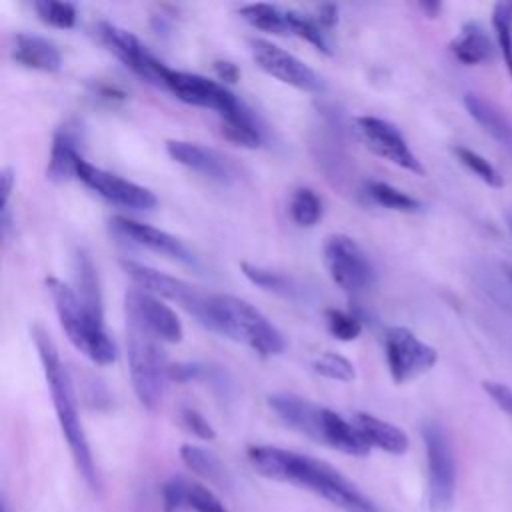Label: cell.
I'll list each match as a JSON object with an SVG mask.
<instances>
[{
  "instance_id": "3957f363",
  "label": "cell",
  "mask_w": 512,
  "mask_h": 512,
  "mask_svg": "<svg viewBox=\"0 0 512 512\" xmlns=\"http://www.w3.org/2000/svg\"><path fill=\"white\" fill-rule=\"evenodd\" d=\"M202 324L262 356L282 354L286 346L280 330L258 308L232 294H210Z\"/></svg>"
},
{
  "instance_id": "7402d4cb",
  "label": "cell",
  "mask_w": 512,
  "mask_h": 512,
  "mask_svg": "<svg viewBox=\"0 0 512 512\" xmlns=\"http://www.w3.org/2000/svg\"><path fill=\"white\" fill-rule=\"evenodd\" d=\"M464 106L468 114L512 156V120L480 94L468 92L464 96Z\"/></svg>"
},
{
  "instance_id": "f6af8a7d",
  "label": "cell",
  "mask_w": 512,
  "mask_h": 512,
  "mask_svg": "<svg viewBox=\"0 0 512 512\" xmlns=\"http://www.w3.org/2000/svg\"><path fill=\"white\" fill-rule=\"evenodd\" d=\"M506 222H508V228H510V232H512V212L506 214Z\"/></svg>"
},
{
  "instance_id": "5b68a950",
  "label": "cell",
  "mask_w": 512,
  "mask_h": 512,
  "mask_svg": "<svg viewBox=\"0 0 512 512\" xmlns=\"http://www.w3.org/2000/svg\"><path fill=\"white\" fill-rule=\"evenodd\" d=\"M126 356L134 394L146 410H156L170 380V364L160 348V340L128 326Z\"/></svg>"
},
{
  "instance_id": "8d00e7d4",
  "label": "cell",
  "mask_w": 512,
  "mask_h": 512,
  "mask_svg": "<svg viewBox=\"0 0 512 512\" xmlns=\"http://www.w3.org/2000/svg\"><path fill=\"white\" fill-rule=\"evenodd\" d=\"M186 508L192 512H228L222 500L208 486L194 480L186 482Z\"/></svg>"
},
{
  "instance_id": "ffe728a7",
  "label": "cell",
  "mask_w": 512,
  "mask_h": 512,
  "mask_svg": "<svg viewBox=\"0 0 512 512\" xmlns=\"http://www.w3.org/2000/svg\"><path fill=\"white\" fill-rule=\"evenodd\" d=\"M12 58L20 66L40 72H56L62 66V54L52 40L26 32L14 36Z\"/></svg>"
},
{
  "instance_id": "8fae6325",
  "label": "cell",
  "mask_w": 512,
  "mask_h": 512,
  "mask_svg": "<svg viewBox=\"0 0 512 512\" xmlns=\"http://www.w3.org/2000/svg\"><path fill=\"white\" fill-rule=\"evenodd\" d=\"M162 88L170 90L178 100L192 106L210 108L218 112V116L234 110L240 104V100L224 84L200 74L172 70L168 66L162 74Z\"/></svg>"
},
{
  "instance_id": "ab89813d",
  "label": "cell",
  "mask_w": 512,
  "mask_h": 512,
  "mask_svg": "<svg viewBox=\"0 0 512 512\" xmlns=\"http://www.w3.org/2000/svg\"><path fill=\"white\" fill-rule=\"evenodd\" d=\"M208 366H202L198 362H178L170 366V380L176 382H192L208 376Z\"/></svg>"
},
{
  "instance_id": "e575fe53",
  "label": "cell",
  "mask_w": 512,
  "mask_h": 512,
  "mask_svg": "<svg viewBox=\"0 0 512 512\" xmlns=\"http://www.w3.org/2000/svg\"><path fill=\"white\" fill-rule=\"evenodd\" d=\"M312 366H314L316 374H320L328 380H336V382L354 380V364L336 352L320 354Z\"/></svg>"
},
{
  "instance_id": "d4e9b609",
  "label": "cell",
  "mask_w": 512,
  "mask_h": 512,
  "mask_svg": "<svg viewBox=\"0 0 512 512\" xmlns=\"http://www.w3.org/2000/svg\"><path fill=\"white\" fill-rule=\"evenodd\" d=\"M74 290L84 304L86 312L104 322V308H102V292L96 268L90 260V256L84 250H78L74 254Z\"/></svg>"
},
{
  "instance_id": "ba28073f",
  "label": "cell",
  "mask_w": 512,
  "mask_h": 512,
  "mask_svg": "<svg viewBox=\"0 0 512 512\" xmlns=\"http://www.w3.org/2000/svg\"><path fill=\"white\" fill-rule=\"evenodd\" d=\"M124 312L130 328H136L160 342L174 344L184 336V328L176 312L146 290L130 288L124 294Z\"/></svg>"
},
{
  "instance_id": "7c38bea8",
  "label": "cell",
  "mask_w": 512,
  "mask_h": 512,
  "mask_svg": "<svg viewBox=\"0 0 512 512\" xmlns=\"http://www.w3.org/2000/svg\"><path fill=\"white\" fill-rule=\"evenodd\" d=\"M76 178L86 184L90 190H94L98 196L108 200L110 204H116L120 208L128 210H150L156 206V196L152 190L126 180L118 174H112L108 170H102L88 160H80Z\"/></svg>"
},
{
  "instance_id": "2e32d148",
  "label": "cell",
  "mask_w": 512,
  "mask_h": 512,
  "mask_svg": "<svg viewBox=\"0 0 512 512\" xmlns=\"http://www.w3.org/2000/svg\"><path fill=\"white\" fill-rule=\"evenodd\" d=\"M110 226L118 236L126 238L128 242H132L136 246L148 248L156 254L178 260L182 264H194L192 252L176 236H172L156 226H150V224H144V222H138V220H132L126 216L112 218Z\"/></svg>"
},
{
  "instance_id": "484cf974",
  "label": "cell",
  "mask_w": 512,
  "mask_h": 512,
  "mask_svg": "<svg viewBox=\"0 0 512 512\" xmlns=\"http://www.w3.org/2000/svg\"><path fill=\"white\" fill-rule=\"evenodd\" d=\"M220 120H222V132L230 142L244 148H256L262 144L264 130L260 126V120L242 100L234 110L222 114Z\"/></svg>"
},
{
  "instance_id": "836d02e7",
  "label": "cell",
  "mask_w": 512,
  "mask_h": 512,
  "mask_svg": "<svg viewBox=\"0 0 512 512\" xmlns=\"http://www.w3.org/2000/svg\"><path fill=\"white\" fill-rule=\"evenodd\" d=\"M242 272L250 282H254L256 286H260L264 290H270V292H276V294H282V296H292L294 290H296L286 276H282L274 270L242 262Z\"/></svg>"
},
{
  "instance_id": "8992f818",
  "label": "cell",
  "mask_w": 512,
  "mask_h": 512,
  "mask_svg": "<svg viewBox=\"0 0 512 512\" xmlns=\"http://www.w3.org/2000/svg\"><path fill=\"white\" fill-rule=\"evenodd\" d=\"M428 464V510L452 512L456 498V460L450 438L438 422L422 428Z\"/></svg>"
},
{
  "instance_id": "74e56055",
  "label": "cell",
  "mask_w": 512,
  "mask_h": 512,
  "mask_svg": "<svg viewBox=\"0 0 512 512\" xmlns=\"http://www.w3.org/2000/svg\"><path fill=\"white\" fill-rule=\"evenodd\" d=\"M186 482L184 476H172L162 486L164 512H188L186 508Z\"/></svg>"
},
{
  "instance_id": "4316f807",
  "label": "cell",
  "mask_w": 512,
  "mask_h": 512,
  "mask_svg": "<svg viewBox=\"0 0 512 512\" xmlns=\"http://www.w3.org/2000/svg\"><path fill=\"white\" fill-rule=\"evenodd\" d=\"M238 14L256 30L272 34H290V10H284L276 4H246L238 8Z\"/></svg>"
},
{
  "instance_id": "ac0fdd59",
  "label": "cell",
  "mask_w": 512,
  "mask_h": 512,
  "mask_svg": "<svg viewBox=\"0 0 512 512\" xmlns=\"http://www.w3.org/2000/svg\"><path fill=\"white\" fill-rule=\"evenodd\" d=\"M268 406L272 412L290 428L296 432L308 436L314 442H322V412L324 408L316 406L314 402L288 394V392H278L268 396Z\"/></svg>"
},
{
  "instance_id": "d6986e66",
  "label": "cell",
  "mask_w": 512,
  "mask_h": 512,
  "mask_svg": "<svg viewBox=\"0 0 512 512\" xmlns=\"http://www.w3.org/2000/svg\"><path fill=\"white\" fill-rule=\"evenodd\" d=\"M82 160L80 154V132L78 126L64 124L56 130L50 158L46 166V178L52 182H68L70 178H76L78 164Z\"/></svg>"
},
{
  "instance_id": "83f0119b",
  "label": "cell",
  "mask_w": 512,
  "mask_h": 512,
  "mask_svg": "<svg viewBox=\"0 0 512 512\" xmlns=\"http://www.w3.org/2000/svg\"><path fill=\"white\" fill-rule=\"evenodd\" d=\"M180 458L186 464L188 470H192L194 474L202 476L204 480L218 484V486H226L228 484V472L224 468V464L206 448L196 446V444H182L180 446Z\"/></svg>"
},
{
  "instance_id": "ee69618b",
  "label": "cell",
  "mask_w": 512,
  "mask_h": 512,
  "mask_svg": "<svg viewBox=\"0 0 512 512\" xmlns=\"http://www.w3.org/2000/svg\"><path fill=\"white\" fill-rule=\"evenodd\" d=\"M420 8H422V10H426V14H428V16H436V12H438L442 6H440L438 2H422V4H420Z\"/></svg>"
},
{
  "instance_id": "60d3db41",
  "label": "cell",
  "mask_w": 512,
  "mask_h": 512,
  "mask_svg": "<svg viewBox=\"0 0 512 512\" xmlns=\"http://www.w3.org/2000/svg\"><path fill=\"white\" fill-rule=\"evenodd\" d=\"M482 388L484 392L494 400V404L504 410L506 414L512 416V388H508L506 384H500V382H482Z\"/></svg>"
},
{
  "instance_id": "9c48e42d",
  "label": "cell",
  "mask_w": 512,
  "mask_h": 512,
  "mask_svg": "<svg viewBox=\"0 0 512 512\" xmlns=\"http://www.w3.org/2000/svg\"><path fill=\"white\" fill-rule=\"evenodd\" d=\"M384 350L390 376L396 384L418 378L420 374L428 372L438 360V352L404 326H390L386 330Z\"/></svg>"
},
{
  "instance_id": "9a60e30c",
  "label": "cell",
  "mask_w": 512,
  "mask_h": 512,
  "mask_svg": "<svg viewBox=\"0 0 512 512\" xmlns=\"http://www.w3.org/2000/svg\"><path fill=\"white\" fill-rule=\"evenodd\" d=\"M100 42L118 58L122 60L134 74L144 78L150 84L162 86V74L166 64L160 62L132 32L114 26L110 22L98 24Z\"/></svg>"
},
{
  "instance_id": "cb8c5ba5",
  "label": "cell",
  "mask_w": 512,
  "mask_h": 512,
  "mask_svg": "<svg viewBox=\"0 0 512 512\" xmlns=\"http://www.w3.org/2000/svg\"><path fill=\"white\" fill-rule=\"evenodd\" d=\"M450 50L466 66L484 64L494 58V44L478 22L464 24L460 34L450 42Z\"/></svg>"
},
{
  "instance_id": "7bdbcfd3",
  "label": "cell",
  "mask_w": 512,
  "mask_h": 512,
  "mask_svg": "<svg viewBox=\"0 0 512 512\" xmlns=\"http://www.w3.org/2000/svg\"><path fill=\"white\" fill-rule=\"evenodd\" d=\"M214 70H216L218 78L224 82H236V78H238V68L232 62H214Z\"/></svg>"
},
{
  "instance_id": "7a4b0ae2",
  "label": "cell",
  "mask_w": 512,
  "mask_h": 512,
  "mask_svg": "<svg viewBox=\"0 0 512 512\" xmlns=\"http://www.w3.org/2000/svg\"><path fill=\"white\" fill-rule=\"evenodd\" d=\"M32 338L42 362V370L52 394L56 418L60 424V430L66 438V444L70 448V454L74 458V464L84 478V482L96 490L98 488V472L96 464L92 458V450L88 444V438L84 434L78 408H76V394H74V384L72 378L58 354V348L52 340V336L42 328L34 326L32 328Z\"/></svg>"
},
{
  "instance_id": "f546056e",
  "label": "cell",
  "mask_w": 512,
  "mask_h": 512,
  "mask_svg": "<svg viewBox=\"0 0 512 512\" xmlns=\"http://www.w3.org/2000/svg\"><path fill=\"white\" fill-rule=\"evenodd\" d=\"M290 216L298 226L310 228L322 218V200L312 188H298L290 198Z\"/></svg>"
},
{
  "instance_id": "d6a6232c",
  "label": "cell",
  "mask_w": 512,
  "mask_h": 512,
  "mask_svg": "<svg viewBox=\"0 0 512 512\" xmlns=\"http://www.w3.org/2000/svg\"><path fill=\"white\" fill-rule=\"evenodd\" d=\"M34 10L42 22L54 28H72L76 24V6L70 2H58V0H36Z\"/></svg>"
},
{
  "instance_id": "e0dca14e",
  "label": "cell",
  "mask_w": 512,
  "mask_h": 512,
  "mask_svg": "<svg viewBox=\"0 0 512 512\" xmlns=\"http://www.w3.org/2000/svg\"><path fill=\"white\" fill-rule=\"evenodd\" d=\"M166 152L168 156L186 166L188 170H194L210 180H216L220 184H228L236 178L234 166L232 162L222 156L220 152H216L214 148L196 144V142H188V140H168L166 142Z\"/></svg>"
},
{
  "instance_id": "52a82bcc",
  "label": "cell",
  "mask_w": 512,
  "mask_h": 512,
  "mask_svg": "<svg viewBox=\"0 0 512 512\" xmlns=\"http://www.w3.org/2000/svg\"><path fill=\"white\" fill-rule=\"evenodd\" d=\"M322 256L332 282L344 292L362 294L374 286V264L354 238L346 234L328 236Z\"/></svg>"
},
{
  "instance_id": "4dcf8cb0",
  "label": "cell",
  "mask_w": 512,
  "mask_h": 512,
  "mask_svg": "<svg viewBox=\"0 0 512 512\" xmlns=\"http://www.w3.org/2000/svg\"><path fill=\"white\" fill-rule=\"evenodd\" d=\"M492 26L496 32V42L512 78V2H498L492 10Z\"/></svg>"
},
{
  "instance_id": "bcb514c9",
  "label": "cell",
  "mask_w": 512,
  "mask_h": 512,
  "mask_svg": "<svg viewBox=\"0 0 512 512\" xmlns=\"http://www.w3.org/2000/svg\"><path fill=\"white\" fill-rule=\"evenodd\" d=\"M506 274H508V278H510V282H512V266L508 268V272H506Z\"/></svg>"
},
{
  "instance_id": "6da1fadb",
  "label": "cell",
  "mask_w": 512,
  "mask_h": 512,
  "mask_svg": "<svg viewBox=\"0 0 512 512\" xmlns=\"http://www.w3.org/2000/svg\"><path fill=\"white\" fill-rule=\"evenodd\" d=\"M248 462L260 476L306 488L344 512H380L346 476L314 456L260 444L248 448Z\"/></svg>"
},
{
  "instance_id": "30bf717a",
  "label": "cell",
  "mask_w": 512,
  "mask_h": 512,
  "mask_svg": "<svg viewBox=\"0 0 512 512\" xmlns=\"http://www.w3.org/2000/svg\"><path fill=\"white\" fill-rule=\"evenodd\" d=\"M122 266H124L126 274L132 278V282L136 284V288L146 290L158 298H168L172 302H178L200 324L204 322L210 294H204L196 286H192L176 276L164 274L156 268H150L146 264H140V262L126 260V262H122Z\"/></svg>"
},
{
  "instance_id": "f35d334b",
  "label": "cell",
  "mask_w": 512,
  "mask_h": 512,
  "mask_svg": "<svg viewBox=\"0 0 512 512\" xmlns=\"http://www.w3.org/2000/svg\"><path fill=\"white\" fill-rule=\"evenodd\" d=\"M180 422L190 434H194L200 440H214L216 438V430L196 408L182 406L180 408Z\"/></svg>"
},
{
  "instance_id": "603a6c76",
  "label": "cell",
  "mask_w": 512,
  "mask_h": 512,
  "mask_svg": "<svg viewBox=\"0 0 512 512\" xmlns=\"http://www.w3.org/2000/svg\"><path fill=\"white\" fill-rule=\"evenodd\" d=\"M360 432L364 434V438L368 440L370 446L380 448L388 454H404L410 448V440L406 436V432L374 414H366V412H356L354 420H352Z\"/></svg>"
},
{
  "instance_id": "d590c367",
  "label": "cell",
  "mask_w": 512,
  "mask_h": 512,
  "mask_svg": "<svg viewBox=\"0 0 512 512\" xmlns=\"http://www.w3.org/2000/svg\"><path fill=\"white\" fill-rule=\"evenodd\" d=\"M326 326L330 334L342 342H352L360 336L362 332V322L354 314L338 308H328L326 310Z\"/></svg>"
},
{
  "instance_id": "4fadbf2b",
  "label": "cell",
  "mask_w": 512,
  "mask_h": 512,
  "mask_svg": "<svg viewBox=\"0 0 512 512\" xmlns=\"http://www.w3.org/2000/svg\"><path fill=\"white\" fill-rule=\"evenodd\" d=\"M362 142L380 158L414 174H424L416 154L410 150L404 134L388 120L378 116H358L354 120Z\"/></svg>"
},
{
  "instance_id": "1f68e13d",
  "label": "cell",
  "mask_w": 512,
  "mask_h": 512,
  "mask_svg": "<svg viewBox=\"0 0 512 512\" xmlns=\"http://www.w3.org/2000/svg\"><path fill=\"white\" fill-rule=\"evenodd\" d=\"M452 152H454L456 160L462 166H466L474 176H478L484 184H488L492 188H500L504 184L500 172L484 156H480L478 152H474V150H470L466 146H454Z\"/></svg>"
},
{
  "instance_id": "f1b7e54d",
  "label": "cell",
  "mask_w": 512,
  "mask_h": 512,
  "mask_svg": "<svg viewBox=\"0 0 512 512\" xmlns=\"http://www.w3.org/2000/svg\"><path fill=\"white\" fill-rule=\"evenodd\" d=\"M366 190H368V196H370L376 204H380V206H384V208H390V210H398V212H418V210L422 208V204H420L414 196H410V194H406V192L394 188V186L388 184V182L372 180V182H368Z\"/></svg>"
},
{
  "instance_id": "7dc6e473",
  "label": "cell",
  "mask_w": 512,
  "mask_h": 512,
  "mask_svg": "<svg viewBox=\"0 0 512 512\" xmlns=\"http://www.w3.org/2000/svg\"><path fill=\"white\" fill-rule=\"evenodd\" d=\"M2 512H8V508H6V506H2Z\"/></svg>"
},
{
  "instance_id": "277c9868",
  "label": "cell",
  "mask_w": 512,
  "mask_h": 512,
  "mask_svg": "<svg viewBox=\"0 0 512 512\" xmlns=\"http://www.w3.org/2000/svg\"><path fill=\"white\" fill-rule=\"evenodd\" d=\"M46 286L52 294L54 308L62 330L78 352L100 366H108L116 360V346L106 332L104 322L92 318L80 302L74 286L50 276Z\"/></svg>"
},
{
  "instance_id": "44dd1931",
  "label": "cell",
  "mask_w": 512,
  "mask_h": 512,
  "mask_svg": "<svg viewBox=\"0 0 512 512\" xmlns=\"http://www.w3.org/2000/svg\"><path fill=\"white\" fill-rule=\"evenodd\" d=\"M322 444L350 456H366L372 448L354 422L328 408L322 412Z\"/></svg>"
},
{
  "instance_id": "b9f144b4",
  "label": "cell",
  "mask_w": 512,
  "mask_h": 512,
  "mask_svg": "<svg viewBox=\"0 0 512 512\" xmlns=\"http://www.w3.org/2000/svg\"><path fill=\"white\" fill-rule=\"evenodd\" d=\"M14 172L12 168H2L0 172V192H2V204H10V194L14 190Z\"/></svg>"
},
{
  "instance_id": "5bb4252c",
  "label": "cell",
  "mask_w": 512,
  "mask_h": 512,
  "mask_svg": "<svg viewBox=\"0 0 512 512\" xmlns=\"http://www.w3.org/2000/svg\"><path fill=\"white\" fill-rule=\"evenodd\" d=\"M250 52H252L254 62L266 74L274 76L276 80H280L288 86H294L298 90H304V92L322 90L320 76L308 64H304L300 58L290 54L288 50H284L268 40L254 38V40H250Z\"/></svg>"
}]
</instances>
